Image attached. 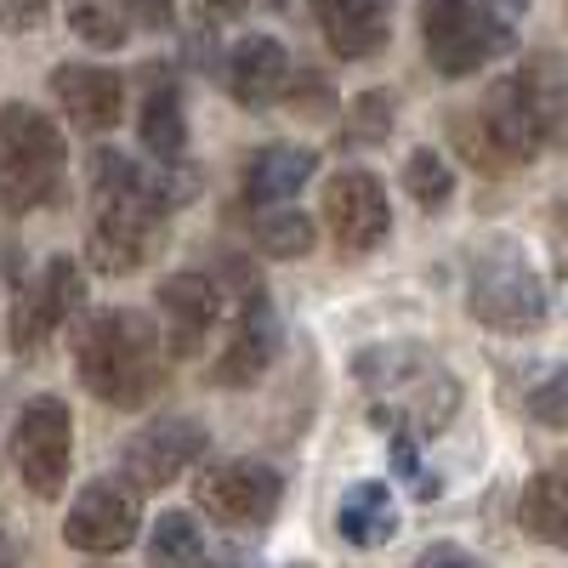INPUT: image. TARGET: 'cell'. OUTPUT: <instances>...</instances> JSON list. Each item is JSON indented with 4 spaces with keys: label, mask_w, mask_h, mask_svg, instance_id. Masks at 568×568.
Masks as SVG:
<instances>
[{
    "label": "cell",
    "mask_w": 568,
    "mask_h": 568,
    "mask_svg": "<svg viewBox=\"0 0 568 568\" xmlns=\"http://www.w3.org/2000/svg\"><path fill=\"white\" fill-rule=\"evenodd\" d=\"M91 200H98V216L85 233V262L98 273H131L160 251L165 216L176 211L182 187L149 176L120 149H98L91 154Z\"/></svg>",
    "instance_id": "6da1fadb"
},
{
    "label": "cell",
    "mask_w": 568,
    "mask_h": 568,
    "mask_svg": "<svg viewBox=\"0 0 568 568\" xmlns=\"http://www.w3.org/2000/svg\"><path fill=\"white\" fill-rule=\"evenodd\" d=\"M165 336L149 313L136 307H103L80 318L74 329V369L91 398L109 409H142L165 387Z\"/></svg>",
    "instance_id": "7a4b0ae2"
},
{
    "label": "cell",
    "mask_w": 568,
    "mask_h": 568,
    "mask_svg": "<svg viewBox=\"0 0 568 568\" xmlns=\"http://www.w3.org/2000/svg\"><path fill=\"white\" fill-rule=\"evenodd\" d=\"M353 375L375 393V426L387 433H444L460 409L455 375L438 369L420 347L393 342V347H369L353 358Z\"/></svg>",
    "instance_id": "3957f363"
},
{
    "label": "cell",
    "mask_w": 568,
    "mask_h": 568,
    "mask_svg": "<svg viewBox=\"0 0 568 568\" xmlns=\"http://www.w3.org/2000/svg\"><path fill=\"white\" fill-rule=\"evenodd\" d=\"M466 307L478 324L500 329V336H535L551 313V296H546V278L529 267V256L511 240H495L471 256Z\"/></svg>",
    "instance_id": "277c9868"
},
{
    "label": "cell",
    "mask_w": 568,
    "mask_h": 568,
    "mask_svg": "<svg viewBox=\"0 0 568 568\" xmlns=\"http://www.w3.org/2000/svg\"><path fill=\"white\" fill-rule=\"evenodd\" d=\"M63 165H69V142L52 125V114H40L34 103L0 109V194H7L12 211L58 200Z\"/></svg>",
    "instance_id": "5b68a950"
},
{
    "label": "cell",
    "mask_w": 568,
    "mask_h": 568,
    "mask_svg": "<svg viewBox=\"0 0 568 568\" xmlns=\"http://www.w3.org/2000/svg\"><path fill=\"white\" fill-rule=\"evenodd\" d=\"M420 45L444 80H466L511 52V23L484 0H420Z\"/></svg>",
    "instance_id": "8992f818"
},
{
    "label": "cell",
    "mask_w": 568,
    "mask_h": 568,
    "mask_svg": "<svg viewBox=\"0 0 568 568\" xmlns=\"http://www.w3.org/2000/svg\"><path fill=\"white\" fill-rule=\"evenodd\" d=\"M69 466H74V415L63 398L40 393L12 420V471L23 478L29 495L58 500L69 484Z\"/></svg>",
    "instance_id": "52a82bcc"
},
{
    "label": "cell",
    "mask_w": 568,
    "mask_h": 568,
    "mask_svg": "<svg viewBox=\"0 0 568 568\" xmlns=\"http://www.w3.org/2000/svg\"><path fill=\"white\" fill-rule=\"evenodd\" d=\"M194 500L222 529H262L284 500V478L267 460H216L194 478Z\"/></svg>",
    "instance_id": "ba28073f"
},
{
    "label": "cell",
    "mask_w": 568,
    "mask_h": 568,
    "mask_svg": "<svg viewBox=\"0 0 568 568\" xmlns=\"http://www.w3.org/2000/svg\"><path fill=\"white\" fill-rule=\"evenodd\" d=\"M205 444H211V433H205L200 420L160 415V420H149V426H142V433L125 444L120 478H125L136 495H160V489H171L176 478H187V466L205 455Z\"/></svg>",
    "instance_id": "9c48e42d"
},
{
    "label": "cell",
    "mask_w": 568,
    "mask_h": 568,
    "mask_svg": "<svg viewBox=\"0 0 568 568\" xmlns=\"http://www.w3.org/2000/svg\"><path fill=\"white\" fill-rule=\"evenodd\" d=\"M324 227L336 251L347 256H369L375 245L393 233V205H387V182L375 171H336L324 182Z\"/></svg>",
    "instance_id": "30bf717a"
},
{
    "label": "cell",
    "mask_w": 568,
    "mask_h": 568,
    "mask_svg": "<svg viewBox=\"0 0 568 568\" xmlns=\"http://www.w3.org/2000/svg\"><path fill=\"white\" fill-rule=\"evenodd\" d=\"M80 296H85L80 267H74L69 256H52V262H45V267L23 284V291H18V302H12V347H18V353H40V347L69 324V313L80 307Z\"/></svg>",
    "instance_id": "8fae6325"
},
{
    "label": "cell",
    "mask_w": 568,
    "mask_h": 568,
    "mask_svg": "<svg viewBox=\"0 0 568 568\" xmlns=\"http://www.w3.org/2000/svg\"><path fill=\"white\" fill-rule=\"evenodd\" d=\"M142 511H136V489L131 484H85L63 517V540L85 557H114L136 540Z\"/></svg>",
    "instance_id": "7c38bea8"
},
{
    "label": "cell",
    "mask_w": 568,
    "mask_h": 568,
    "mask_svg": "<svg viewBox=\"0 0 568 568\" xmlns=\"http://www.w3.org/2000/svg\"><path fill=\"white\" fill-rule=\"evenodd\" d=\"M273 358H278V313H273L262 284H251L240 318H233V342H227V353L216 364V387H227V393L256 387Z\"/></svg>",
    "instance_id": "4fadbf2b"
},
{
    "label": "cell",
    "mask_w": 568,
    "mask_h": 568,
    "mask_svg": "<svg viewBox=\"0 0 568 568\" xmlns=\"http://www.w3.org/2000/svg\"><path fill=\"white\" fill-rule=\"evenodd\" d=\"M160 313H165V353L187 358L222 318V291L211 273H171L160 284Z\"/></svg>",
    "instance_id": "5bb4252c"
},
{
    "label": "cell",
    "mask_w": 568,
    "mask_h": 568,
    "mask_svg": "<svg viewBox=\"0 0 568 568\" xmlns=\"http://www.w3.org/2000/svg\"><path fill=\"white\" fill-rule=\"evenodd\" d=\"M52 98L58 109L69 114L74 131H114L120 114H125V85L114 69H98V63H63L52 74Z\"/></svg>",
    "instance_id": "9a60e30c"
},
{
    "label": "cell",
    "mask_w": 568,
    "mask_h": 568,
    "mask_svg": "<svg viewBox=\"0 0 568 568\" xmlns=\"http://www.w3.org/2000/svg\"><path fill=\"white\" fill-rule=\"evenodd\" d=\"M471 114H478L484 136L495 142V154L506 160V171H511V165H535V160H540L546 131H540L535 109L524 103L517 80H495V85L484 91V109H471Z\"/></svg>",
    "instance_id": "2e32d148"
},
{
    "label": "cell",
    "mask_w": 568,
    "mask_h": 568,
    "mask_svg": "<svg viewBox=\"0 0 568 568\" xmlns=\"http://www.w3.org/2000/svg\"><path fill=\"white\" fill-rule=\"evenodd\" d=\"M313 12L324 23L329 52L347 63L375 58L393 40V0H313Z\"/></svg>",
    "instance_id": "e0dca14e"
},
{
    "label": "cell",
    "mask_w": 568,
    "mask_h": 568,
    "mask_svg": "<svg viewBox=\"0 0 568 568\" xmlns=\"http://www.w3.org/2000/svg\"><path fill=\"white\" fill-rule=\"evenodd\" d=\"M291 85V58L273 34H245L240 45L227 52V91L240 98L245 109H273Z\"/></svg>",
    "instance_id": "ac0fdd59"
},
{
    "label": "cell",
    "mask_w": 568,
    "mask_h": 568,
    "mask_svg": "<svg viewBox=\"0 0 568 568\" xmlns=\"http://www.w3.org/2000/svg\"><path fill=\"white\" fill-rule=\"evenodd\" d=\"M318 171V154L302 149V142H267L256 149V160L245 165V205H291L302 187L313 182Z\"/></svg>",
    "instance_id": "d6986e66"
},
{
    "label": "cell",
    "mask_w": 568,
    "mask_h": 568,
    "mask_svg": "<svg viewBox=\"0 0 568 568\" xmlns=\"http://www.w3.org/2000/svg\"><path fill=\"white\" fill-rule=\"evenodd\" d=\"M136 142L149 149L160 165H182L187 154V120H182V91L176 80L160 69L154 85L142 91V114H136Z\"/></svg>",
    "instance_id": "ffe728a7"
},
{
    "label": "cell",
    "mask_w": 568,
    "mask_h": 568,
    "mask_svg": "<svg viewBox=\"0 0 568 568\" xmlns=\"http://www.w3.org/2000/svg\"><path fill=\"white\" fill-rule=\"evenodd\" d=\"M336 529H342V540L347 546H358V551H375V546H387L393 535H398V500H393V489L387 484H353L347 495H342V506H336Z\"/></svg>",
    "instance_id": "44dd1931"
},
{
    "label": "cell",
    "mask_w": 568,
    "mask_h": 568,
    "mask_svg": "<svg viewBox=\"0 0 568 568\" xmlns=\"http://www.w3.org/2000/svg\"><path fill=\"white\" fill-rule=\"evenodd\" d=\"M517 524H524L540 546L568 551V478L562 471H535L517 500Z\"/></svg>",
    "instance_id": "7402d4cb"
},
{
    "label": "cell",
    "mask_w": 568,
    "mask_h": 568,
    "mask_svg": "<svg viewBox=\"0 0 568 568\" xmlns=\"http://www.w3.org/2000/svg\"><path fill=\"white\" fill-rule=\"evenodd\" d=\"M511 80H517V91H524V103L535 109L546 142H557L568 131V74H562V63L551 52H535Z\"/></svg>",
    "instance_id": "603a6c76"
},
{
    "label": "cell",
    "mask_w": 568,
    "mask_h": 568,
    "mask_svg": "<svg viewBox=\"0 0 568 568\" xmlns=\"http://www.w3.org/2000/svg\"><path fill=\"white\" fill-rule=\"evenodd\" d=\"M313 222L302 216V211H284V205H262V216H256V245L267 251V256H278V262H302L307 251H313Z\"/></svg>",
    "instance_id": "cb8c5ba5"
},
{
    "label": "cell",
    "mask_w": 568,
    "mask_h": 568,
    "mask_svg": "<svg viewBox=\"0 0 568 568\" xmlns=\"http://www.w3.org/2000/svg\"><path fill=\"white\" fill-rule=\"evenodd\" d=\"M69 23L85 45H98V52H120L131 40V12L120 0H74L69 7Z\"/></svg>",
    "instance_id": "d4e9b609"
},
{
    "label": "cell",
    "mask_w": 568,
    "mask_h": 568,
    "mask_svg": "<svg viewBox=\"0 0 568 568\" xmlns=\"http://www.w3.org/2000/svg\"><path fill=\"white\" fill-rule=\"evenodd\" d=\"M404 187L420 211H444L449 194H455V165L438 154V149H415L404 160Z\"/></svg>",
    "instance_id": "484cf974"
},
{
    "label": "cell",
    "mask_w": 568,
    "mask_h": 568,
    "mask_svg": "<svg viewBox=\"0 0 568 568\" xmlns=\"http://www.w3.org/2000/svg\"><path fill=\"white\" fill-rule=\"evenodd\" d=\"M149 557L154 562H200L205 557V535L187 511H165L154 517V535H149Z\"/></svg>",
    "instance_id": "4316f807"
},
{
    "label": "cell",
    "mask_w": 568,
    "mask_h": 568,
    "mask_svg": "<svg viewBox=\"0 0 568 568\" xmlns=\"http://www.w3.org/2000/svg\"><path fill=\"white\" fill-rule=\"evenodd\" d=\"M387 131H393V91H358L347 109V149L387 142Z\"/></svg>",
    "instance_id": "83f0119b"
},
{
    "label": "cell",
    "mask_w": 568,
    "mask_h": 568,
    "mask_svg": "<svg viewBox=\"0 0 568 568\" xmlns=\"http://www.w3.org/2000/svg\"><path fill=\"white\" fill-rule=\"evenodd\" d=\"M529 415H535L540 426H557V433H568V364L546 375V387H535Z\"/></svg>",
    "instance_id": "f1b7e54d"
},
{
    "label": "cell",
    "mask_w": 568,
    "mask_h": 568,
    "mask_svg": "<svg viewBox=\"0 0 568 568\" xmlns=\"http://www.w3.org/2000/svg\"><path fill=\"white\" fill-rule=\"evenodd\" d=\"M449 131H455V142L471 154V165H478V171H489V176H500V171H506V160L495 154V142L484 136L478 114H455V120H449Z\"/></svg>",
    "instance_id": "f546056e"
},
{
    "label": "cell",
    "mask_w": 568,
    "mask_h": 568,
    "mask_svg": "<svg viewBox=\"0 0 568 568\" xmlns=\"http://www.w3.org/2000/svg\"><path fill=\"white\" fill-rule=\"evenodd\" d=\"M393 466H398V478H404V489H409L415 500H433V495H438V478L420 466V455H415L409 433H393Z\"/></svg>",
    "instance_id": "4dcf8cb0"
},
{
    "label": "cell",
    "mask_w": 568,
    "mask_h": 568,
    "mask_svg": "<svg viewBox=\"0 0 568 568\" xmlns=\"http://www.w3.org/2000/svg\"><path fill=\"white\" fill-rule=\"evenodd\" d=\"M45 12H52V0H0V29L29 34L45 23Z\"/></svg>",
    "instance_id": "1f68e13d"
},
{
    "label": "cell",
    "mask_w": 568,
    "mask_h": 568,
    "mask_svg": "<svg viewBox=\"0 0 568 568\" xmlns=\"http://www.w3.org/2000/svg\"><path fill=\"white\" fill-rule=\"evenodd\" d=\"M120 7H125L131 23H142V29H171V23H176V0H120Z\"/></svg>",
    "instance_id": "d6a6232c"
},
{
    "label": "cell",
    "mask_w": 568,
    "mask_h": 568,
    "mask_svg": "<svg viewBox=\"0 0 568 568\" xmlns=\"http://www.w3.org/2000/svg\"><path fill=\"white\" fill-rule=\"evenodd\" d=\"M194 7H200V18H205V23H222V18H240V12L251 7V0H194Z\"/></svg>",
    "instance_id": "836d02e7"
},
{
    "label": "cell",
    "mask_w": 568,
    "mask_h": 568,
    "mask_svg": "<svg viewBox=\"0 0 568 568\" xmlns=\"http://www.w3.org/2000/svg\"><path fill=\"white\" fill-rule=\"evenodd\" d=\"M420 562H471V551H460V546H426Z\"/></svg>",
    "instance_id": "e575fe53"
},
{
    "label": "cell",
    "mask_w": 568,
    "mask_h": 568,
    "mask_svg": "<svg viewBox=\"0 0 568 568\" xmlns=\"http://www.w3.org/2000/svg\"><path fill=\"white\" fill-rule=\"evenodd\" d=\"M489 7H495L500 18H517V12H524V7H529V0H489Z\"/></svg>",
    "instance_id": "d590c367"
},
{
    "label": "cell",
    "mask_w": 568,
    "mask_h": 568,
    "mask_svg": "<svg viewBox=\"0 0 568 568\" xmlns=\"http://www.w3.org/2000/svg\"><path fill=\"white\" fill-rule=\"evenodd\" d=\"M12 557V546H7V535H0V562H7Z\"/></svg>",
    "instance_id": "8d00e7d4"
},
{
    "label": "cell",
    "mask_w": 568,
    "mask_h": 568,
    "mask_svg": "<svg viewBox=\"0 0 568 568\" xmlns=\"http://www.w3.org/2000/svg\"><path fill=\"white\" fill-rule=\"evenodd\" d=\"M267 7H291V0H267Z\"/></svg>",
    "instance_id": "74e56055"
}]
</instances>
